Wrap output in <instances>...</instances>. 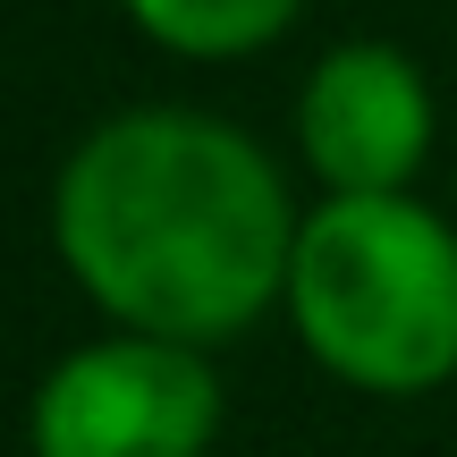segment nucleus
<instances>
[{"mask_svg":"<svg viewBox=\"0 0 457 457\" xmlns=\"http://www.w3.org/2000/svg\"><path fill=\"white\" fill-rule=\"evenodd\" d=\"M296 228L279 162L220 111L136 102L68 145L51 254L111 330L228 347L288 296Z\"/></svg>","mask_w":457,"mask_h":457,"instance_id":"1","label":"nucleus"},{"mask_svg":"<svg viewBox=\"0 0 457 457\" xmlns=\"http://www.w3.org/2000/svg\"><path fill=\"white\" fill-rule=\"evenodd\" d=\"M296 347L364 398H424L457 381V220L390 195H322L288 262Z\"/></svg>","mask_w":457,"mask_h":457,"instance_id":"2","label":"nucleus"},{"mask_svg":"<svg viewBox=\"0 0 457 457\" xmlns=\"http://www.w3.org/2000/svg\"><path fill=\"white\" fill-rule=\"evenodd\" d=\"M119 9L170 60H254L305 17V0H119Z\"/></svg>","mask_w":457,"mask_h":457,"instance_id":"5","label":"nucleus"},{"mask_svg":"<svg viewBox=\"0 0 457 457\" xmlns=\"http://www.w3.org/2000/svg\"><path fill=\"white\" fill-rule=\"evenodd\" d=\"M220 373L212 347L162 330L85 339L34 381L26 449L34 457H212Z\"/></svg>","mask_w":457,"mask_h":457,"instance_id":"3","label":"nucleus"},{"mask_svg":"<svg viewBox=\"0 0 457 457\" xmlns=\"http://www.w3.org/2000/svg\"><path fill=\"white\" fill-rule=\"evenodd\" d=\"M432 136H441V111H432L424 68L381 34L330 43L296 85V153L322 195L415 187V170L432 162Z\"/></svg>","mask_w":457,"mask_h":457,"instance_id":"4","label":"nucleus"}]
</instances>
